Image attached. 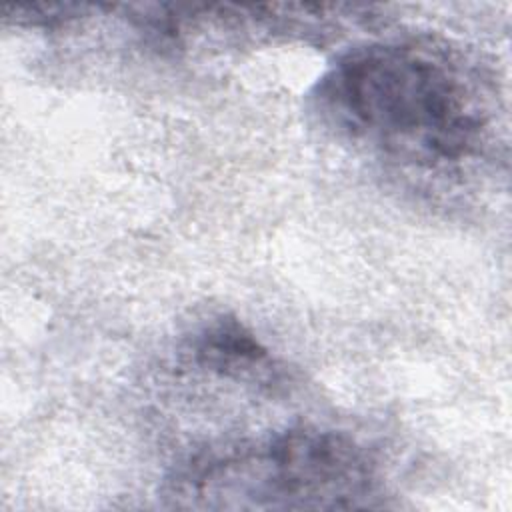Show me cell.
Masks as SVG:
<instances>
[{
	"instance_id": "obj_1",
	"label": "cell",
	"mask_w": 512,
	"mask_h": 512,
	"mask_svg": "<svg viewBox=\"0 0 512 512\" xmlns=\"http://www.w3.org/2000/svg\"><path fill=\"white\" fill-rule=\"evenodd\" d=\"M308 112L338 142L436 176L484 158L500 124L492 76L458 48L426 38L346 48L310 88Z\"/></svg>"
},
{
	"instance_id": "obj_3",
	"label": "cell",
	"mask_w": 512,
	"mask_h": 512,
	"mask_svg": "<svg viewBox=\"0 0 512 512\" xmlns=\"http://www.w3.org/2000/svg\"><path fill=\"white\" fill-rule=\"evenodd\" d=\"M184 352L194 366L218 378L260 386H272L280 378L270 350L234 316L204 320L186 338Z\"/></svg>"
},
{
	"instance_id": "obj_2",
	"label": "cell",
	"mask_w": 512,
	"mask_h": 512,
	"mask_svg": "<svg viewBox=\"0 0 512 512\" xmlns=\"http://www.w3.org/2000/svg\"><path fill=\"white\" fill-rule=\"evenodd\" d=\"M162 494L198 510H350L380 506L382 476L346 432L294 426L186 458Z\"/></svg>"
}]
</instances>
